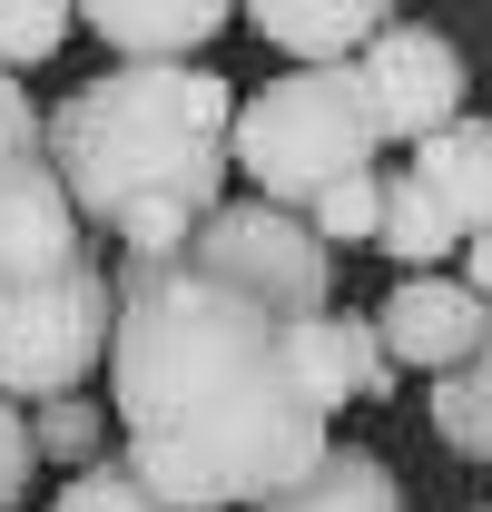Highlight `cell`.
Listing matches in <instances>:
<instances>
[{"mask_svg":"<svg viewBox=\"0 0 492 512\" xmlns=\"http://www.w3.org/2000/svg\"><path fill=\"white\" fill-rule=\"evenodd\" d=\"M30 473H40V444H30V404L0 394V512L30 503Z\"/></svg>","mask_w":492,"mask_h":512,"instance_id":"cell-19","label":"cell"},{"mask_svg":"<svg viewBox=\"0 0 492 512\" xmlns=\"http://www.w3.org/2000/svg\"><path fill=\"white\" fill-rule=\"evenodd\" d=\"M404 168L443 197V217L463 227V247H473V237H492V119H453L443 138H424Z\"/></svg>","mask_w":492,"mask_h":512,"instance_id":"cell-12","label":"cell"},{"mask_svg":"<svg viewBox=\"0 0 492 512\" xmlns=\"http://www.w3.org/2000/svg\"><path fill=\"white\" fill-rule=\"evenodd\" d=\"M374 148H384V128H374L355 69H276L266 89L237 99V178L266 207L306 217L325 188L365 178Z\"/></svg>","mask_w":492,"mask_h":512,"instance_id":"cell-3","label":"cell"},{"mask_svg":"<svg viewBox=\"0 0 492 512\" xmlns=\"http://www.w3.org/2000/svg\"><path fill=\"white\" fill-rule=\"evenodd\" d=\"M296 375H306V394L325 404V414H345V404H394V394H404L374 316H345V306L296 325Z\"/></svg>","mask_w":492,"mask_h":512,"instance_id":"cell-10","label":"cell"},{"mask_svg":"<svg viewBox=\"0 0 492 512\" xmlns=\"http://www.w3.org/2000/svg\"><path fill=\"white\" fill-rule=\"evenodd\" d=\"M394 20H404V10H384V0H325V10H306V0H256V10H246V30H256L266 50H286L296 69H355Z\"/></svg>","mask_w":492,"mask_h":512,"instance_id":"cell-11","label":"cell"},{"mask_svg":"<svg viewBox=\"0 0 492 512\" xmlns=\"http://www.w3.org/2000/svg\"><path fill=\"white\" fill-rule=\"evenodd\" d=\"M463 384H473V444H463V463H483V473H492V355Z\"/></svg>","mask_w":492,"mask_h":512,"instance_id":"cell-21","label":"cell"},{"mask_svg":"<svg viewBox=\"0 0 492 512\" xmlns=\"http://www.w3.org/2000/svg\"><path fill=\"white\" fill-rule=\"evenodd\" d=\"M30 148H50V119L30 109V79H10V69H0V168H10V158H30Z\"/></svg>","mask_w":492,"mask_h":512,"instance_id":"cell-20","label":"cell"},{"mask_svg":"<svg viewBox=\"0 0 492 512\" xmlns=\"http://www.w3.org/2000/svg\"><path fill=\"white\" fill-rule=\"evenodd\" d=\"M463 286L492 306V237H473V247H463Z\"/></svg>","mask_w":492,"mask_h":512,"instance_id":"cell-22","label":"cell"},{"mask_svg":"<svg viewBox=\"0 0 492 512\" xmlns=\"http://www.w3.org/2000/svg\"><path fill=\"white\" fill-rule=\"evenodd\" d=\"M473 512H492V503H473Z\"/></svg>","mask_w":492,"mask_h":512,"instance_id":"cell-23","label":"cell"},{"mask_svg":"<svg viewBox=\"0 0 492 512\" xmlns=\"http://www.w3.org/2000/svg\"><path fill=\"white\" fill-rule=\"evenodd\" d=\"M50 512H178V503H158V493H148V483L128 473L119 453H109L99 473H79V483H60V503H50Z\"/></svg>","mask_w":492,"mask_h":512,"instance_id":"cell-18","label":"cell"},{"mask_svg":"<svg viewBox=\"0 0 492 512\" xmlns=\"http://www.w3.org/2000/svg\"><path fill=\"white\" fill-rule=\"evenodd\" d=\"M30 444H40V463H60L69 483H79V473H99V463H109V414H99L89 394H60V404H40V414H30Z\"/></svg>","mask_w":492,"mask_h":512,"instance_id":"cell-15","label":"cell"},{"mask_svg":"<svg viewBox=\"0 0 492 512\" xmlns=\"http://www.w3.org/2000/svg\"><path fill=\"white\" fill-rule=\"evenodd\" d=\"M119 335V266L89 247L60 276H0V394L10 404H60L109 365Z\"/></svg>","mask_w":492,"mask_h":512,"instance_id":"cell-4","label":"cell"},{"mask_svg":"<svg viewBox=\"0 0 492 512\" xmlns=\"http://www.w3.org/2000/svg\"><path fill=\"white\" fill-rule=\"evenodd\" d=\"M355 89H365L384 148H424L453 119H473V69L453 50V30H433V20H394L355 60Z\"/></svg>","mask_w":492,"mask_h":512,"instance_id":"cell-6","label":"cell"},{"mask_svg":"<svg viewBox=\"0 0 492 512\" xmlns=\"http://www.w3.org/2000/svg\"><path fill=\"white\" fill-rule=\"evenodd\" d=\"M266 512H404V473L374 444H335L296 493H276Z\"/></svg>","mask_w":492,"mask_h":512,"instance_id":"cell-13","label":"cell"},{"mask_svg":"<svg viewBox=\"0 0 492 512\" xmlns=\"http://www.w3.org/2000/svg\"><path fill=\"white\" fill-rule=\"evenodd\" d=\"M79 30L109 50L119 69H187L207 40H227L237 30V10H217V0H99V10H79Z\"/></svg>","mask_w":492,"mask_h":512,"instance_id":"cell-9","label":"cell"},{"mask_svg":"<svg viewBox=\"0 0 492 512\" xmlns=\"http://www.w3.org/2000/svg\"><path fill=\"white\" fill-rule=\"evenodd\" d=\"M374 335H384V355H394V375H473L492 355V306L463 286V276H404L394 296H384V316H374Z\"/></svg>","mask_w":492,"mask_h":512,"instance_id":"cell-7","label":"cell"},{"mask_svg":"<svg viewBox=\"0 0 492 512\" xmlns=\"http://www.w3.org/2000/svg\"><path fill=\"white\" fill-rule=\"evenodd\" d=\"M79 256H89V227H79V207H69L50 148L10 158V168H0V276H60Z\"/></svg>","mask_w":492,"mask_h":512,"instance_id":"cell-8","label":"cell"},{"mask_svg":"<svg viewBox=\"0 0 492 512\" xmlns=\"http://www.w3.org/2000/svg\"><path fill=\"white\" fill-rule=\"evenodd\" d=\"M69 30H79V10H60V0H10V10H0V69H10V79L40 69Z\"/></svg>","mask_w":492,"mask_h":512,"instance_id":"cell-17","label":"cell"},{"mask_svg":"<svg viewBox=\"0 0 492 512\" xmlns=\"http://www.w3.org/2000/svg\"><path fill=\"white\" fill-rule=\"evenodd\" d=\"M306 227H315V247H325V256H335V247H374V227H384V168L345 178V188H325L306 207Z\"/></svg>","mask_w":492,"mask_h":512,"instance_id":"cell-16","label":"cell"},{"mask_svg":"<svg viewBox=\"0 0 492 512\" xmlns=\"http://www.w3.org/2000/svg\"><path fill=\"white\" fill-rule=\"evenodd\" d=\"M50 168L89 237H119V256H187L227 207L237 89L217 69H99L50 109Z\"/></svg>","mask_w":492,"mask_h":512,"instance_id":"cell-2","label":"cell"},{"mask_svg":"<svg viewBox=\"0 0 492 512\" xmlns=\"http://www.w3.org/2000/svg\"><path fill=\"white\" fill-rule=\"evenodd\" d=\"M187 256L207 266V276H227V286H246L256 306H276V316H335V256L315 247V227L296 217V207H266V197H227L197 237H187Z\"/></svg>","mask_w":492,"mask_h":512,"instance_id":"cell-5","label":"cell"},{"mask_svg":"<svg viewBox=\"0 0 492 512\" xmlns=\"http://www.w3.org/2000/svg\"><path fill=\"white\" fill-rule=\"evenodd\" d=\"M109 414L119 463L178 512H266L335 453V414L296 375V316L197 256H119Z\"/></svg>","mask_w":492,"mask_h":512,"instance_id":"cell-1","label":"cell"},{"mask_svg":"<svg viewBox=\"0 0 492 512\" xmlns=\"http://www.w3.org/2000/svg\"><path fill=\"white\" fill-rule=\"evenodd\" d=\"M374 247L394 256L404 276H443V256L463 247V227L443 217V197L414 168H384V227H374Z\"/></svg>","mask_w":492,"mask_h":512,"instance_id":"cell-14","label":"cell"}]
</instances>
